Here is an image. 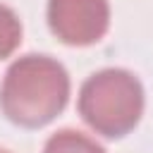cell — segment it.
Wrapping results in <instances>:
<instances>
[{
	"label": "cell",
	"mask_w": 153,
	"mask_h": 153,
	"mask_svg": "<svg viewBox=\"0 0 153 153\" xmlns=\"http://www.w3.org/2000/svg\"><path fill=\"white\" fill-rule=\"evenodd\" d=\"M69 100V74L48 55H24L10 65L0 86V108L19 127L53 122Z\"/></svg>",
	"instance_id": "cell-1"
},
{
	"label": "cell",
	"mask_w": 153,
	"mask_h": 153,
	"mask_svg": "<svg viewBox=\"0 0 153 153\" xmlns=\"http://www.w3.org/2000/svg\"><path fill=\"white\" fill-rule=\"evenodd\" d=\"M79 115L96 134L120 139L143 115V86L127 69H100L81 84Z\"/></svg>",
	"instance_id": "cell-2"
},
{
	"label": "cell",
	"mask_w": 153,
	"mask_h": 153,
	"mask_svg": "<svg viewBox=\"0 0 153 153\" xmlns=\"http://www.w3.org/2000/svg\"><path fill=\"white\" fill-rule=\"evenodd\" d=\"M48 26L67 45L98 43L110 26L108 0H48Z\"/></svg>",
	"instance_id": "cell-3"
},
{
	"label": "cell",
	"mask_w": 153,
	"mask_h": 153,
	"mask_svg": "<svg viewBox=\"0 0 153 153\" xmlns=\"http://www.w3.org/2000/svg\"><path fill=\"white\" fill-rule=\"evenodd\" d=\"M43 153H105V151L86 134L74 129H62L45 141Z\"/></svg>",
	"instance_id": "cell-4"
},
{
	"label": "cell",
	"mask_w": 153,
	"mask_h": 153,
	"mask_svg": "<svg viewBox=\"0 0 153 153\" xmlns=\"http://www.w3.org/2000/svg\"><path fill=\"white\" fill-rule=\"evenodd\" d=\"M22 43V22L7 7L0 5V60L10 57Z\"/></svg>",
	"instance_id": "cell-5"
},
{
	"label": "cell",
	"mask_w": 153,
	"mask_h": 153,
	"mask_svg": "<svg viewBox=\"0 0 153 153\" xmlns=\"http://www.w3.org/2000/svg\"><path fill=\"white\" fill-rule=\"evenodd\" d=\"M0 153H5V151H0Z\"/></svg>",
	"instance_id": "cell-6"
}]
</instances>
